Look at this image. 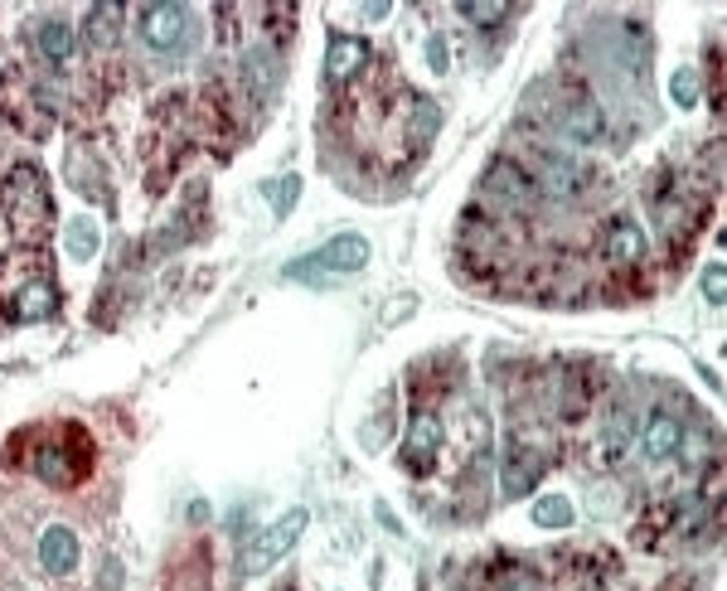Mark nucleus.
<instances>
[{
	"label": "nucleus",
	"instance_id": "nucleus-7",
	"mask_svg": "<svg viewBox=\"0 0 727 591\" xmlns=\"http://www.w3.org/2000/svg\"><path fill=\"white\" fill-rule=\"evenodd\" d=\"M78 557H82V548H78V534H73V528L49 524L44 534H39V567H44L49 577L78 573Z\"/></svg>",
	"mask_w": 727,
	"mask_h": 591
},
{
	"label": "nucleus",
	"instance_id": "nucleus-6",
	"mask_svg": "<svg viewBox=\"0 0 727 591\" xmlns=\"http://www.w3.org/2000/svg\"><path fill=\"white\" fill-rule=\"evenodd\" d=\"M485 194H495L505 209H528V204L538 200L534 180H528L514 160H495L490 170H485Z\"/></svg>",
	"mask_w": 727,
	"mask_h": 591
},
{
	"label": "nucleus",
	"instance_id": "nucleus-24",
	"mask_svg": "<svg viewBox=\"0 0 727 591\" xmlns=\"http://www.w3.org/2000/svg\"><path fill=\"white\" fill-rule=\"evenodd\" d=\"M495 591H544V587H538V577H534V573H519V567H509V573H500Z\"/></svg>",
	"mask_w": 727,
	"mask_h": 591
},
{
	"label": "nucleus",
	"instance_id": "nucleus-9",
	"mask_svg": "<svg viewBox=\"0 0 727 591\" xmlns=\"http://www.w3.org/2000/svg\"><path fill=\"white\" fill-rule=\"evenodd\" d=\"M558 127H563V137L577 141V146H597V141L607 137V117H601V107L591 98H573V102H567Z\"/></svg>",
	"mask_w": 727,
	"mask_h": 591
},
{
	"label": "nucleus",
	"instance_id": "nucleus-5",
	"mask_svg": "<svg viewBox=\"0 0 727 591\" xmlns=\"http://www.w3.org/2000/svg\"><path fill=\"white\" fill-rule=\"evenodd\" d=\"M528 180H534L538 194H553V200H577L582 184H587V175H582V165L567 160V155L544 151V155H538V170L528 175Z\"/></svg>",
	"mask_w": 727,
	"mask_h": 591
},
{
	"label": "nucleus",
	"instance_id": "nucleus-11",
	"mask_svg": "<svg viewBox=\"0 0 727 591\" xmlns=\"http://www.w3.org/2000/svg\"><path fill=\"white\" fill-rule=\"evenodd\" d=\"M369 64V44L359 35H335L326 49V78L330 82H349L359 68Z\"/></svg>",
	"mask_w": 727,
	"mask_h": 591
},
{
	"label": "nucleus",
	"instance_id": "nucleus-8",
	"mask_svg": "<svg viewBox=\"0 0 727 591\" xmlns=\"http://www.w3.org/2000/svg\"><path fill=\"white\" fill-rule=\"evenodd\" d=\"M88 455H78L73 446H44V451L35 455V475L44 485H54V490H68V485H78V475L88 471Z\"/></svg>",
	"mask_w": 727,
	"mask_h": 591
},
{
	"label": "nucleus",
	"instance_id": "nucleus-13",
	"mask_svg": "<svg viewBox=\"0 0 727 591\" xmlns=\"http://www.w3.org/2000/svg\"><path fill=\"white\" fill-rule=\"evenodd\" d=\"M436 451H442V422H436L432 412H418V417L408 422V441H403V461H408L412 471H422V465H428Z\"/></svg>",
	"mask_w": 727,
	"mask_h": 591
},
{
	"label": "nucleus",
	"instance_id": "nucleus-16",
	"mask_svg": "<svg viewBox=\"0 0 727 591\" xmlns=\"http://www.w3.org/2000/svg\"><path fill=\"white\" fill-rule=\"evenodd\" d=\"M35 44L49 64H73V54H78V35H73L64 20H44V25L35 29Z\"/></svg>",
	"mask_w": 727,
	"mask_h": 591
},
{
	"label": "nucleus",
	"instance_id": "nucleus-23",
	"mask_svg": "<svg viewBox=\"0 0 727 591\" xmlns=\"http://www.w3.org/2000/svg\"><path fill=\"white\" fill-rule=\"evenodd\" d=\"M723 292H727L723 262H709V267H703V296H709V306H723Z\"/></svg>",
	"mask_w": 727,
	"mask_h": 591
},
{
	"label": "nucleus",
	"instance_id": "nucleus-26",
	"mask_svg": "<svg viewBox=\"0 0 727 591\" xmlns=\"http://www.w3.org/2000/svg\"><path fill=\"white\" fill-rule=\"evenodd\" d=\"M428 59H432L436 74H446V44H442V39H428Z\"/></svg>",
	"mask_w": 727,
	"mask_h": 591
},
{
	"label": "nucleus",
	"instance_id": "nucleus-25",
	"mask_svg": "<svg viewBox=\"0 0 727 591\" xmlns=\"http://www.w3.org/2000/svg\"><path fill=\"white\" fill-rule=\"evenodd\" d=\"M296 194H301V180L296 175H282V184H277V214H291V204H296Z\"/></svg>",
	"mask_w": 727,
	"mask_h": 591
},
{
	"label": "nucleus",
	"instance_id": "nucleus-15",
	"mask_svg": "<svg viewBox=\"0 0 727 591\" xmlns=\"http://www.w3.org/2000/svg\"><path fill=\"white\" fill-rule=\"evenodd\" d=\"M607 257L616 267H636L646 257V233H640L636 219H611L607 228Z\"/></svg>",
	"mask_w": 727,
	"mask_h": 591
},
{
	"label": "nucleus",
	"instance_id": "nucleus-14",
	"mask_svg": "<svg viewBox=\"0 0 727 591\" xmlns=\"http://www.w3.org/2000/svg\"><path fill=\"white\" fill-rule=\"evenodd\" d=\"M640 446H646L650 461H669V455H679V446H684L679 417H669V412H650L646 432H640Z\"/></svg>",
	"mask_w": 727,
	"mask_h": 591
},
{
	"label": "nucleus",
	"instance_id": "nucleus-1",
	"mask_svg": "<svg viewBox=\"0 0 727 591\" xmlns=\"http://www.w3.org/2000/svg\"><path fill=\"white\" fill-rule=\"evenodd\" d=\"M364 262H369V237L340 233V237H330L320 253L291 262L286 277H291V282H330V277H355Z\"/></svg>",
	"mask_w": 727,
	"mask_h": 591
},
{
	"label": "nucleus",
	"instance_id": "nucleus-20",
	"mask_svg": "<svg viewBox=\"0 0 727 591\" xmlns=\"http://www.w3.org/2000/svg\"><path fill=\"white\" fill-rule=\"evenodd\" d=\"M534 524L538 528H567L573 524V504H567L563 494H548V500L534 504Z\"/></svg>",
	"mask_w": 727,
	"mask_h": 591
},
{
	"label": "nucleus",
	"instance_id": "nucleus-17",
	"mask_svg": "<svg viewBox=\"0 0 727 591\" xmlns=\"http://www.w3.org/2000/svg\"><path fill=\"white\" fill-rule=\"evenodd\" d=\"M122 29V5H92L88 10V39L92 44H112Z\"/></svg>",
	"mask_w": 727,
	"mask_h": 591
},
{
	"label": "nucleus",
	"instance_id": "nucleus-21",
	"mask_svg": "<svg viewBox=\"0 0 727 591\" xmlns=\"http://www.w3.org/2000/svg\"><path fill=\"white\" fill-rule=\"evenodd\" d=\"M461 15L471 20V25H500L509 15L505 0H461Z\"/></svg>",
	"mask_w": 727,
	"mask_h": 591
},
{
	"label": "nucleus",
	"instance_id": "nucleus-19",
	"mask_svg": "<svg viewBox=\"0 0 727 591\" xmlns=\"http://www.w3.org/2000/svg\"><path fill=\"white\" fill-rule=\"evenodd\" d=\"M630 437H636V427H630V412H616V417L607 422V437H601L607 461H621V455L630 451Z\"/></svg>",
	"mask_w": 727,
	"mask_h": 591
},
{
	"label": "nucleus",
	"instance_id": "nucleus-18",
	"mask_svg": "<svg viewBox=\"0 0 727 591\" xmlns=\"http://www.w3.org/2000/svg\"><path fill=\"white\" fill-rule=\"evenodd\" d=\"M64 247H68V257L88 262V257L98 253V223H92V219H73L68 233H64Z\"/></svg>",
	"mask_w": 727,
	"mask_h": 591
},
{
	"label": "nucleus",
	"instance_id": "nucleus-2",
	"mask_svg": "<svg viewBox=\"0 0 727 591\" xmlns=\"http://www.w3.org/2000/svg\"><path fill=\"white\" fill-rule=\"evenodd\" d=\"M306 524H310V514H306V510H286L272 528H263V534H257L253 543L243 548V557H238V573H243V577H257V573H267L272 563H282L291 548L301 543Z\"/></svg>",
	"mask_w": 727,
	"mask_h": 591
},
{
	"label": "nucleus",
	"instance_id": "nucleus-4",
	"mask_svg": "<svg viewBox=\"0 0 727 591\" xmlns=\"http://www.w3.org/2000/svg\"><path fill=\"white\" fill-rule=\"evenodd\" d=\"M5 209L20 219V228H35V223H44V214H49V200H44V180H39L29 165H20L15 175H10V184H5Z\"/></svg>",
	"mask_w": 727,
	"mask_h": 591
},
{
	"label": "nucleus",
	"instance_id": "nucleus-12",
	"mask_svg": "<svg viewBox=\"0 0 727 591\" xmlns=\"http://www.w3.org/2000/svg\"><path fill=\"white\" fill-rule=\"evenodd\" d=\"M54 310H59V292L49 277H29L15 292V300H10V316L15 320H49Z\"/></svg>",
	"mask_w": 727,
	"mask_h": 591
},
{
	"label": "nucleus",
	"instance_id": "nucleus-10",
	"mask_svg": "<svg viewBox=\"0 0 727 591\" xmlns=\"http://www.w3.org/2000/svg\"><path fill=\"white\" fill-rule=\"evenodd\" d=\"M544 461H548V455L538 451V446L519 441L514 451H509V461H505V500H519V494L534 490V480L544 475Z\"/></svg>",
	"mask_w": 727,
	"mask_h": 591
},
{
	"label": "nucleus",
	"instance_id": "nucleus-22",
	"mask_svg": "<svg viewBox=\"0 0 727 591\" xmlns=\"http://www.w3.org/2000/svg\"><path fill=\"white\" fill-rule=\"evenodd\" d=\"M669 92H674V102H679V107H699L703 82H699V74H693V68H679V74L669 78Z\"/></svg>",
	"mask_w": 727,
	"mask_h": 591
},
{
	"label": "nucleus",
	"instance_id": "nucleus-3",
	"mask_svg": "<svg viewBox=\"0 0 727 591\" xmlns=\"http://www.w3.org/2000/svg\"><path fill=\"white\" fill-rule=\"evenodd\" d=\"M190 29H194L190 5H151L141 15V39L155 54H180L190 44Z\"/></svg>",
	"mask_w": 727,
	"mask_h": 591
}]
</instances>
